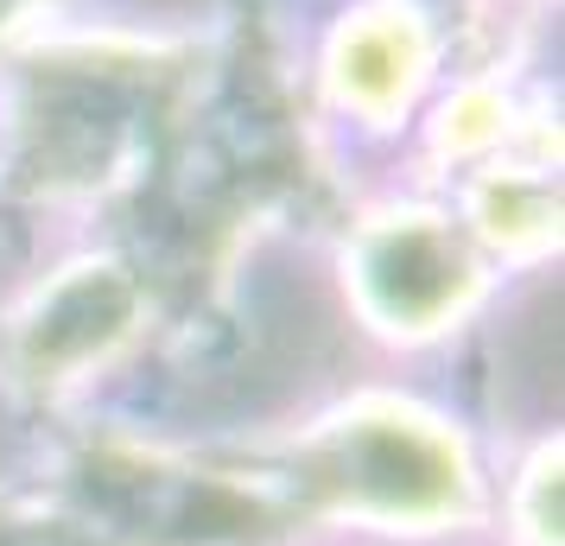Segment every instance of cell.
I'll list each match as a JSON object with an SVG mask.
<instances>
[{"instance_id":"6da1fadb","label":"cell","mask_w":565,"mask_h":546,"mask_svg":"<svg viewBox=\"0 0 565 546\" xmlns=\"http://www.w3.org/2000/svg\"><path fill=\"white\" fill-rule=\"evenodd\" d=\"M362 280H369V299L382 306V318H401L407 331H419V324H433L445 306H458L463 260L438 229L401 223V229H387L382 242L369 248Z\"/></svg>"},{"instance_id":"7a4b0ae2","label":"cell","mask_w":565,"mask_h":546,"mask_svg":"<svg viewBox=\"0 0 565 546\" xmlns=\"http://www.w3.org/2000/svg\"><path fill=\"white\" fill-rule=\"evenodd\" d=\"M343 89L369 108H387L394 96H407L413 71H419V39H413L407 20H375V26H356L343 39Z\"/></svg>"}]
</instances>
